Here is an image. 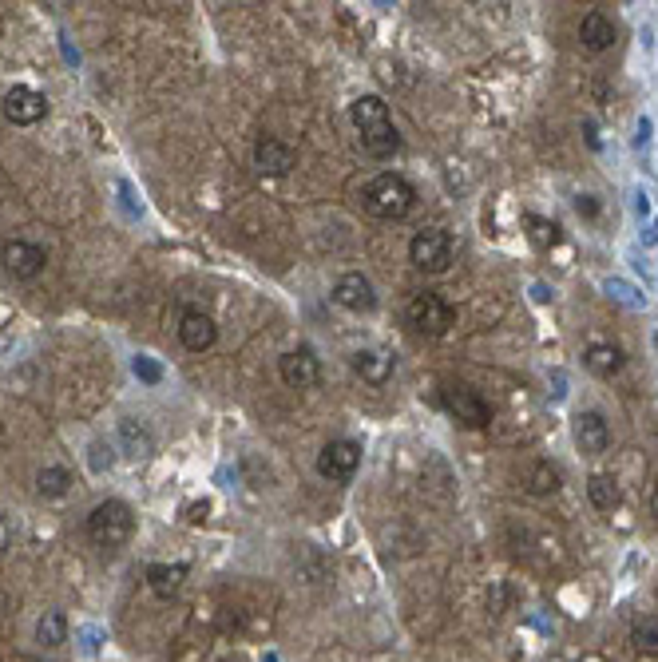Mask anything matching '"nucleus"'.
<instances>
[{"mask_svg":"<svg viewBox=\"0 0 658 662\" xmlns=\"http://www.w3.org/2000/svg\"><path fill=\"white\" fill-rule=\"evenodd\" d=\"M357 468H361V444L357 441L337 437V441H329L326 448L318 452V476L329 480V484H345V480H353Z\"/></svg>","mask_w":658,"mask_h":662,"instance_id":"obj_7","label":"nucleus"},{"mask_svg":"<svg viewBox=\"0 0 658 662\" xmlns=\"http://www.w3.org/2000/svg\"><path fill=\"white\" fill-rule=\"evenodd\" d=\"M575 207H579V215H587V219H595V215H599V203H595L591 195H579V203H575Z\"/></svg>","mask_w":658,"mask_h":662,"instance_id":"obj_27","label":"nucleus"},{"mask_svg":"<svg viewBox=\"0 0 658 662\" xmlns=\"http://www.w3.org/2000/svg\"><path fill=\"white\" fill-rule=\"evenodd\" d=\"M440 405L448 409L452 421H460L464 429H488L492 425V405L464 381H448L440 389Z\"/></svg>","mask_w":658,"mask_h":662,"instance_id":"obj_5","label":"nucleus"},{"mask_svg":"<svg viewBox=\"0 0 658 662\" xmlns=\"http://www.w3.org/2000/svg\"><path fill=\"white\" fill-rule=\"evenodd\" d=\"M36 643L40 647H64L68 643V615L64 611H44L36 623Z\"/></svg>","mask_w":658,"mask_h":662,"instance_id":"obj_20","label":"nucleus"},{"mask_svg":"<svg viewBox=\"0 0 658 662\" xmlns=\"http://www.w3.org/2000/svg\"><path fill=\"white\" fill-rule=\"evenodd\" d=\"M655 345H658V333H655Z\"/></svg>","mask_w":658,"mask_h":662,"instance_id":"obj_30","label":"nucleus"},{"mask_svg":"<svg viewBox=\"0 0 658 662\" xmlns=\"http://www.w3.org/2000/svg\"><path fill=\"white\" fill-rule=\"evenodd\" d=\"M623 349L619 345H611V341H591L587 349H583V365L595 373V377H615L619 369H623Z\"/></svg>","mask_w":658,"mask_h":662,"instance_id":"obj_17","label":"nucleus"},{"mask_svg":"<svg viewBox=\"0 0 658 662\" xmlns=\"http://www.w3.org/2000/svg\"><path fill=\"white\" fill-rule=\"evenodd\" d=\"M187 512H191V524H199V520H207V504H191Z\"/></svg>","mask_w":658,"mask_h":662,"instance_id":"obj_29","label":"nucleus"},{"mask_svg":"<svg viewBox=\"0 0 658 662\" xmlns=\"http://www.w3.org/2000/svg\"><path fill=\"white\" fill-rule=\"evenodd\" d=\"M405 318H409L413 330L425 333V337H444V333L456 326V310L448 306V298H440L437 290L413 294L409 306H405Z\"/></svg>","mask_w":658,"mask_h":662,"instance_id":"obj_4","label":"nucleus"},{"mask_svg":"<svg viewBox=\"0 0 658 662\" xmlns=\"http://www.w3.org/2000/svg\"><path fill=\"white\" fill-rule=\"evenodd\" d=\"M333 302L349 314H373L377 310V290L361 270H349L333 282Z\"/></svg>","mask_w":658,"mask_h":662,"instance_id":"obj_10","label":"nucleus"},{"mask_svg":"<svg viewBox=\"0 0 658 662\" xmlns=\"http://www.w3.org/2000/svg\"><path fill=\"white\" fill-rule=\"evenodd\" d=\"M294 163H298V155H294L290 143H282V139H274V135H262V139L254 143V167H258L262 175H290Z\"/></svg>","mask_w":658,"mask_h":662,"instance_id":"obj_12","label":"nucleus"},{"mask_svg":"<svg viewBox=\"0 0 658 662\" xmlns=\"http://www.w3.org/2000/svg\"><path fill=\"white\" fill-rule=\"evenodd\" d=\"M68 488H72V476H68V468H60V464H48V468H40V472H36V492H40V496H48V500H60V496H68Z\"/></svg>","mask_w":658,"mask_h":662,"instance_id":"obj_22","label":"nucleus"},{"mask_svg":"<svg viewBox=\"0 0 658 662\" xmlns=\"http://www.w3.org/2000/svg\"><path fill=\"white\" fill-rule=\"evenodd\" d=\"M413 203H417V191H413V183H409L405 175H397V171H381V175L369 179L365 191H361L365 215H373V219H381V222L405 219V215L413 211Z\"/></svg>","mask_w":658,"mask_h":662,"instance_id":"obj_2","label":"nucleus"},{"mask_svg":"<svg viewBox=\"0 0 658 662\" xmlns=\"http://www.w3.org/2000/svg\"><path fill=\"white\" fill-rule=\"evenodd\" d=\"M452 258H456V242H452L448 230L429 226V230H417L413 242H409V262L425 274H444L452 266Z\"/></svg>","mask_w":658,"mask_h":662,"instance_id":"obj_6","label":"nucleus"},{"mask_svg":"<svg viewBox=\"0 0 658 662\" xmlns=\"http://www.w3.org/2000/svg\"><path fill=\"white\" fill-rule=\"evenodd\" d=\"M135 373H139L143 381H151V385L163 377V373H159V365H155V361H147V357H135Z\"/></svg>","mask_w":658,"mask_h":662,"instance_id":"obj_26","label":"nucleus"},{"mask_svg":"<svg viewBox=\"0 0 658 662\" xmlns=\"http://www.w3.org/2000/svg\"><path fill=\"white\" fill-rule=\"evenodd\" d=\"M0 262H4V270H8L16 282H32V278L44 274L48 254H44L36 242H28V238H8V242L0 246Z\"/></svg>","mask_w":658,"mask_h":662,"instance_id":"obj_8","label":"nucleus"},{"mask_svg":"<svg viewBox=\"0 0 658 662\" xmlns=\"http://www.w3.org/2000/svg\"><path fill=\"white\" fill-rule=\"evenodd\" d=\"M8 544H12V524L0 516V555L8 552Z\"/></svg>","mask_w":658,"mask_h":662,"instance_id":"obj_28","label":"nucleus"},{"mask_svg":"<svg viewBox=\"0 0 658 662\" xmlns=\"http://www.w3.org/2000/svg\"><path fill=\"white\" fill-rule=\"evenodd\" d=\"M131 532H135V512H131V504H123V500H104V504H96L92 516H88V536H92V544L104 548V552L123 548V544L131 540Z\"/></svg>","mask_w":658,"mask_h":662,"instance_id":"obj_3","label":"nucleus"},{"mask_svg":"<svg viewBox=\"0 0 658 662\" xmlns=\"http://www.w3.org/2000/svg\"><path fill=\"white\" fill-rule=\"evenodd\" d=\"M187 579V563H151L147 567V587L159 595V599H171Z\"/></svg>","mask_w":658,"mask_h":662,"instance_id":"obj_18","label":"nucleus"},{"mask_svg":"<svg viewBox=\"0 0 658 662\" xmlns=\"http://www.w3.org/2000/svg\"><path fill=\"white\" fill-rule=\"evenodd\" d=\"M631 643L639 647V651H651L658 655V619H643V623H635V631H631Z\"/></svg>","mask_w":658,"mask_h":662,"instance_id":"obj_24","label":"nucleus"},{"mask_svg":"<svg viewBox=\"0 0 658 662\" xmlns=\"http://www.w3.org/2000/svg\"><path fill=\"white\" fill-rule=\"evenodd\" d=\"M349 365L365 385H385L393 377V357L385 349H357Z\"/></svg>","mask_w":658,"mask_h":662,"instance_id":"obj_16","label":"nucleus"},{"mask_svg":"<svg viewBox=\"0 0 658 662\" xmlns=\"http://www.w3.org/2000/svg\"><path fill=\"white\" fill-rule=\"evenodd\" d=\"M559 484H563V472H559L551 460H536V464H528V472H524V488H528L532 496H551V492H559Z\"/></svg>","mask_w":658,"mask_h":662,"instance_id":"obj_19","label":"nucleus"},{"mask_svg":"<svg viewBox=\"0 0 658 662\" xmlns=\"http://www.w3.org/2000/svg\"><path fill=\"white\" fill-rule=\"evenodd\" d=\"M587 496H591V504H595L599 512H615V508H619V484H615V476L595 472V476L587 480Z\"/></svg>","mask_w":658,"mask_h":662,"instance_id":"obj_21","label":"nucleus"},{"mask_svg":"<svg viewBox=\"0 0 658 662\" xmlns=\"http://www.w3.org/2000/svg\"><path fill=\"white\" fill-rule=\"evenodd\" d=\"M179 341H183V349H191V353H207V349L219 341V326H215L203 310H187L183 322H179Z\"/></svg>","mask_w":658,"mask_h":662,"instance_id":"obj_14","label":"nucleus"},{"mask_svg":"<svg viewBox=\"0 0 658 662\" xmlns=\"http://www.w3.org/2000/svg\"><path fill=\"white\" fill-rule=\"evenodd\" d=\"M119 437H123V444H127V456H135V460H143V456H151V452H155L151 433H147V429H139L135 421H123V425H119Z\"/></svg>","mask_w":658,"mask_h":662,"instance_id":"obj_23","label":"nucleus"},{"mask_svg":"<svg viewBox=\"0 0 658 662\" xmlns=\"http://www.w3.org/2000/svg\"><path fill=\"white\" fill-rule=\"evenodd\" d=\"M278 377L290 389H314L322 381V361H318V353L310 345H298V349L278 357Z\"/></svg>","mask_w":658,"mask_h":662,"instance_id":"obj_9","label":"nucleus"},{"mask_svg":"<svg viewBox=\"0 0 658 662\" xmlns=\"http://www.w3.org/2000/svg\"><path fill=\"white\" fill-rule=\"evenodd\" d=\"M4 115H8L16 127H32V123H40V119L48 115V100H44L36 88L16 84V88H8V96H4Z\"/></svg>","mask_w":658,"mask_h":662,"instance_id":"obj_11","label":"nucleus"},{"mask_svg":"<svg viewBox=\"0 0 658 662\" xmlns=\"http://www.w3.org/2000/svg\"><path fill=\"white\" fill-rule=\"evenodd\" d=\"M353 127L361 135V147L373 155V159H393L401 151V135H397V123L389 115V104L381 96H361L353 100Z\"/></svg>","mask_w":658,"mask_h":662,"instance_id":"obj_1","label":"nucleus"},{"mask_svg":"<svg viewBox=\"0 0 658 662\" xmlns=\"http://www.w3.org/2000/svg\"><path fill=\"white\" fill-rule=\"evenodd\" d=\"M615 40H619V28H615V20L607 12H587L579 20V44L587 52H607Z\"/></svg>","mask_w":658,"mask_h":662,"instance_id":"obj_15","label":"nucleus"},{"mask_svg":"<svg viewBox=\"0 0 658 662\" xmlns=\"http://www.w3.org/2000/svg\"><path fill=\"white\" fill-rule=\"evenodd\" d=\"M528 222H532L536 246H555V242H559V226H555V222H544V219H528Z\"/></svg>","mask_w":658,"mask_h":662,"instance_id":"obj_25","label":"nucleus"},{"mask_svg":"<svg viewBox=\"0 0 658 662\" xmlns=\"http://www.w3.org/2000/svg\"><path fill=\"white\" fill-rule=\"evenodd\" d=\"M575 444H579V452H587V456H603V452H607V444H611L607 417H603V413H595V409L579 413V417H575Z\"/></svg>","mask_w":658,"mask_h":662,"instance_id":"obj_13","label":"nucleus"}]
</instances>
